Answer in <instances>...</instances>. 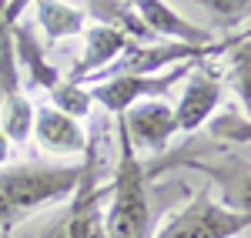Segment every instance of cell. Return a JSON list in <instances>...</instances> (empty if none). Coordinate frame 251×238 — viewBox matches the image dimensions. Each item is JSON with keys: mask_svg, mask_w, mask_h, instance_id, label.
<instances>
[{"mask_svg": "<svg viewBox=\"0 0 251 238\" xmlns=\"http://www.w3.org/2000/svg\"><path fill=\"white\" fill-rule=\"evenodd\" d=\"M14 54H17V67L37 87L54 91L60 80H64V74L47 60V54H44V47H40V40H37L30 24H14Z\"/></svg>", "mask_w": 251, "mask_h": 238, "instance_id": "obj_11", "label": "cell"}, {"mask_svg": "<svg viewBox=\"0 0 251 238\" xmlns=\"http://www.w3.org/2000/svg\"><path fill=\"white\" fill-rule=\"evenodd\" d=\"M208 14L214 17V24L221 27H234L241 20H248V10H251V0H198Z\"/></svg>", "mask_w": 251, "mask_h": 238, "instance_id": "obj_16", "label": "cell"}, {"mask_svg": "<svg viewBox=\"0 0 251 238\" xmlns=\"http://www.w3.org/2000/svg\"><path fill=\"white\" fill-rule=\"evenodd\" d=\"M104 198L107 188L97 185V151L94 144L84 148V161H80V181L74 188V201H71V221H67V238H107L104 232Z\"/></svg>", "mask_w": 251, "mask_h": 238, "instance_id": "obj_5", "label": "cell"}, {"mask_svg": "<svg viewBox=\"0 0 251 238\" xmlns=\"http://www.w3.org/2000/svg\"><path fill=\"white\" fill-rule=\"evenodd\" d=\"M117 131L127 138V144L134 151H148V155H157L164 151L171 138L177 134L174 128V111L171 104L161 101H141L134 107H127L121 118H117Z\"/></svg>", "mask_w": 251, "mask_h": 238, "instance_id": "obj_6", "label": "cell"}, {"mask_svg": "<svg viewBox=\"0 0 251 238\" xmlns=\"http://www.w3.org/2000/svg\"><path fill=\"white\" fill-rule=\"evenodd\" d=\"M251 215L211 198V191H198L184 208H177L151 238H234L248 232Z\"/></svg>", "mask_w": 251, "mask_h": 238, "instance_id": "obj_3", "label": "cell"}, {"mask_svg": "<svg viewBox=\"0 0 251 238\" xmlns=\"http://www.w3.org/2000/svg\"><path fill=\"white\" fill-rule=\"evenodd\" d=\"M30 138L40 144V151L67 155V158H71V155H84V148H87V138H84L80 121L54 111L50 104L34 107V131H30Z\"/></svg>", "mask_w": 251, "mask_h": 238, "instance_id": "obj_9", "label": "cell"}, {"mask_svg": "<svg viewBox=\"0 0 251 238\" xmlns=\"http://www.w3.org/2000/svg\"><path fill=\"white\" fill-rule=\"evenodd\" d=\"M107 238H151L154 218L148 201V171L127 138L117 131V164L107 185V212H104Z\"/></svg>", "mask_w": 251, "mask_h": 238, "instance_id": "obj_2", "label": "cell"}, {"mask_svg": "<svg viewBox=\"0 0 251 238\" xmlns=\"http://www.w3.org/2000/svg\"><path fill=\"white\" fill-rule=\"evenodd\" d=\"M67 221H71V212L64 208V212H60L57 218L50 221V225H47V228H44L37 238H67Z\"/></svg>", "mask_w": 251, "mask_h": 238, "instance_id": "obj_18", "label": "cell"}, {"mask_svg": "<svg viewBox=\"0 0 251 238\" xmlns=\"http://www.w3.org/2000/svg\"><path fill=\"white\" fill-rule=\"evenodd\" d=\"M124 47H127V37H124L121 30H114V27H100V24L84 27V51H80V57L74 60L67 80H74V84L84 87L94 74H100L104 67H111Z\"/></svg>", "mask_w": 251, "mask_h": 238, "instance_id": "obj_10", "label": "cell"}, {"mask_svg": "<svg viewBox=\"0 0 251 238\" xmlns=\"http://www.w3.org/2000/svg\"><path fill=\"white\" fill-rule=\"evenodd\" d=\"M10 155H14V144H10V141H7V134L0 131V168H7Z\"/></svg>", "mask_w": 251, "mask_h": 238, "instance_id": "obj_19", "label": "cell"}, {"mask_svg": "<svg viewBox=\"0 0 251 238\" xmlns=\"http://www.w3.org/2000/svg\"><path fill=\"white\" fill-rule=\"evenodd\" d=\"M50 107L60 111V114H67V118H74V121H84L91 114L94 101H91V91H87V87H80V84L64 78L57 87L50 91Z\"/></svg>", "mask_w": 251, "mask_h": 238, "instance_id": "obj_15", "label": "cell"}, {"mask_svg": "<svg viewBox=\"0 0 251 238\" xmlns=\"http://www.w3.org/2000/svg\"><path fill=\"white\" fill-rule=\"evenodd\" d=\"M221 98H225L221 80L214 78L211 71H204L201 64H191V71H188V78H184V91H181V98L171 104L177 134H194V131H201V128L214 118Z\"/></svg>", "mask_w": 251, "mask_h": 238, "instance_id": "obj_7", "label": "cell"}, {"mask_svg": "<svg viewBox=\"0 0 251 238\" xmlns=\"http://www.w3.org/2000/svg\"><path fill=\"white\" fill-rule=\"evenodd\" d=\"M198 64V60H191ZM191 64H177V67H168L161 74H124V78H107V80H97L91 91V101L100 104L107 114H124L127 107H134L141 101H161L168 91H171L177 80L188 78Z\"/></svg>", "mask_w": 251, "mask_h": 238, "instance_id": "obj_4", "label": "cell"}, {"mask_svg": "<svg viewBox=\"0 0 251 238\" xmlns=\"http://www.w3.org/2000/svg\"><path fill=\"white\" fill-rule=\"evenodd\" d=\"M30 7L37 14V27L50 44L84 34V10H77V7H71L64 0H34Z\"/></svg>", "mask_w": 251, "mask_h": 238, "instance_id": "obj_12", "label": "cell"}, {"mask_svg": "<svg viewBox=\"0 0 251 238\" xmlns=\"http://www.w3.org/2000/svg\"><path fill=\"white\" fill-rule=\"evenodd\" d=\"M131 10L137 14V20L148 27L151 37H168V40H181V44H194V47H204L214 44L211 30L198 27L191 20H184L177 10H171L164 0H127Z\"/></svg>", "mask_w": 251, "mask_h": 238, "instance_id": "obj_8", "label": "cell"}, {"mask_svg": "<svg viewBox=\"0 0 251 238\" xmlns=\"http://www.w3.org/2000/svg\"><path fill=\"white\" fill-rule=\"evenodd\" d=\"M87 14H91L100 27L121 30L131 44H148V40H154L148 34V27L137 20V14L131 10L127 0H87Z\"/></svg>", "mask_w": 251, "mask_h": 238, "instance_id": "obj_13", "label": "cell"}, {"mask_svg": "<svg viewBox=\"0 0 251 238\" xmlns=\"http://www.w3.org/2000/svg\"><path fill=\"white\" fill-rule=\"evenodd\" d=\"M80 181V161L77 164H17L0 168V232H10L14 225L30 218L34 212L47 205H60L74 195Z\"/></svg>", "mask_w": 251, "mask_h": 238, "instance_id": "obj_1", "label": "cell"}, {"mask_svg": "<svg viewBox=\"0 0 251 238\" xmlns=\"http://www.w3.org/2000/svg\"><path fill=\"white\" fill-rule=\"evenodd\" d=\"M0 131L7 134L10 144H27L34 131V104L24 94H10L0 104Z\"/></svg>", "mask_w": 251, "mask_h": 238, "instance_id": "obj_14", "label": "cell"}, {"mask_svg": "<svg viewBox=\"0 0 251 238\" xmlns=\"http://www.w3.org/2000/svg\"><path fill=\"white\" fill-rule=\"evenodd\" d=\"M30 3H34V0H7L3 17H0V27H14V24H20V14H24Z\"/></svg>", "mask_w": 251, "mask_h": 238, "instance_id": "obj_17", "label": "cell"}]
</instances>
